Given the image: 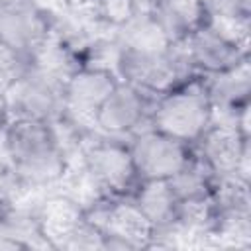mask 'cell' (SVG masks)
<instances>
[{"mask_svg": "<svg viewBox=\"0 0 251 251\" xmlns=\"http://www.w3.org/2000/svg\"><path fill=\"white\" fill-rule=\"evenodd\" d=\"M80 169L100 198H129L139 184L127 137L88 135L80 145Z\"/></svg>", "mask_w": 251, "mask_h": 251, "instance_id": "obj_3", "label": "cell"}, {"mask_svg": "<svg viewBox=\"0 0 251 251\" xmlns=\"http://www.w3.org/2000/svg\"><path fill=\"white\" fill-rule=\"evenodd\" d=\"M210 18H251V0H202Z\"/></svg>", "mask_w": 251, "mask_h": 251, "instance_id": "obj_19", "label": "cell"}, {"mask_svg": "<svg viewBox=\"0 0 251 251\" xmlns=\"http://www.w3.org/2000/svg\"><path fill=\"white\" fill-rule=\"evenodd\" d=\"M214 108L204 75H188L178 84L159 94L149 114V126L188 143H194L210 127Z\"/></svg>", "mask_w": 251, "mask_h": 251, "instance_id": "obj_2", "label": "cell"}, {"mask_svg": "<svg viewBox=\"0 0 251 251\" xmlns=\"http://www.w3.org/2000/svg\"><path fill=\"white\" fill-rule=\"evenodd\" d=\"M129 155L141 180H169L194 157V147L153 127L143 126L127 137Z\"/></svg>", "mask_w": 251, "mask_h": 251, "instance_id": "obj_7", "label": "cell"}, {"mask_svg": "<svg viewBox=\"0 0 251 251\" xmlns=\"http://www.w3.org/2000/svg\"><path fill=\"white\" fill-rule=\"evenodd\" d=\"M65 78L35 61L6 88L12 116L55 122L65 112Z\"/></svg>", "mask_w": 251, "mask_h": 251, "instance_id": "obj_6", "label": "cell"}, {"mask_svg": "<svg viewBox=\"0 0 251 251\" xmlns=\"http://www.w3.org/2000/svg\"><path fill=\"white\" fill-rule=\"evenodd\" d=\"M147 2H153V0H147Z\"/></svg>", "mask_w": 251, "mask_h": 251, "instance_id": "obj_22", "label": "cell"}, {"mask_svg": "<svg viewBox=\"0 0 251 251\" xmlns=\"http://www.w3.org/2000/svg\"><path fill=\"white\" fill-rule=\"evenodd\" d=\"M33 218L39 239H43L47 247L65 249L73 233L86 220V210L78 200L61 192L43 200L33 212Z\"/></svg>", "mask_w": 251, "mask_h": 251, "instance_id": "obj_13", "label": "cell"}, {"mask_svg": "<svg viewBox=\"0 0 251 251\" xmlns=\"http://www.w3.org/2000/svg\"><path fill=\"white\" fill-rule=\"evenodd\" d=\"M63 4H65L71 12H78V14H92V10L96 8L98 0H63Z\"/></svg>", "mask_w": 251, "mask_h": 251, "instance_id": "obj_21", "label": "cell"}, {"mask_svg": "<svg viewBox=\"0 0 251 251\" xmlns=\"http://www.w3.org/2000/svg\"><path fill=\"white\" fill-rule=\"evenodd\" d=\"M114 71L120 80H126L153 96L167 92L188 75H194L184 65L176 45L169 49H135L118 45Z\"/></svg>", "mask_w": 251, "mask_h": 251, "instance_id": "obj_4", "label": "cell"}, {"mask_svg": "<svg viewBox=\"0 0 251 251\" xmlns=\"http://www.w3.org/2000/svg\"><path fill=\"white\" fill-rule=\"evenodd\" d=\"M204 80L214 112L235 118L239 116L241 110L249 108V96H251L249 59L241 61L229 71L218 75H206Z\"/></svg>", "mask_w": 251, "mask_h": 251, "instance_id": "obj_14", "label": "cell"}, {"mask_svg": "<svg viewBox=\"0 0 251 251\" xmlns=\"http://www.w3.org/2000/svg\"><path fill=\"white\" fill-rule=\"evenodd\" d=\"M194 151L218 176L237 173L249 178V135L235 124L212 120Z\"/></svg>", "mask_w": 251, "mask_h": 251, "instance_id": "obj_12", "label": "cell"}, {"mask_svg": "<svg viewBox=\"0 0 251 251\" xmlns=\"http://www.w3.org/2000/svg\"><path fill=\"white\" fill-rule=\"evenodd\" d=\"M149 8L173 45L208 22L202 0H153Z\"/></svg>", "mask_w": 251, "mask_h": 251, "instance_id": "obj_16", "label": "cell"}, {"mask_svg": "<svg viewBox=\"0 0 251 251\" xmlns=\"http://www.w3.org/2000/svg\"><path fill=\"white\" fill-rule=\"evenodd\" d=\"M129 198L151 222L155 231L178 227L180 202L173 194L167 180H141Z\"/></svg>", "mask_w": 251, "mask_h": 251, "instance_id": "obj_15", "label": "cell"}, {"mask_svg": "<svg viewBox=\"0 0 251 251\" xmlns=\"http://www.w3.org/2000/svg\"><path fill=\"white\" fill-rule=\"evenodd\" d=\"M216 178H218V175L194 151V157L188 161V165L182 167L167 182H169L173 194L176 196V200L180 204H184V202H198V200L212 198Z\"/></svg>", "mask_w": 251, "mask_h": 251, "instance_id": "obj_17", "label": "cell"}, {"mask_svg": "<svg viewBox=\"0 0 251 251\" xmlns=\"http://www.w3.org/2000/svg\"><path fill=\"white\" fill-rule=\"evenodd\" d=\"M118 75L110 67L82 63L71 71L63 84L65 96V116L82 126L84 129H94V114L106 96L118 84Z\"/></svg>", "mask_w": 251, "mask_h": 251, "instance_id": "obj_9", "label": "cell"}, {"mask_svg": "<svg viewBox=\"0 0 251 251\" xmlns=\"http://www.w3.org/2000/svg\"><path fill=\"white\" fill-rule=\"evenodd\" d=\"M31 63L33 57L0 41V88L6 90Z\"/></svg>", "mask_w": 251, "mask_h": 251, "instance_id": "obj_18", "label": "cell"}, {"mask_svg": "<svg viewBox=\"0 0 251 251\" xmlns=\"http://www.w3.org/2000/svg\"><path fill=\"white\" fill-rule=\"evenodd\" d=\"M4 157L27 188H49L63 182L71 159L51 122L12 118L2 131Z\"/></svg>", "mask_w": 251, "mask_h": 251, "instance_id": "obj_1", "label": "cell"}, {"mask_svg": "<svg viewBox=\"0 0 251 251\" xmlns=\"http://www.w3.org/2000/svg\"><path fill=\"white\" fill-rule=\"evenodd\" d=\"M175 45L188 71L204 76L229 71L241 61L249 59V49L226 37L210 22L196 27Z\"/></svg>", "mask_w": 251, "mask_h": 251, "instance_id": "obj_10", "label": "cell"}, {"mask_svg": "<svg viewBox=\"0 0 251 251\" xmlns=\"http://www.w3.org/2000/svg\"><path fill=\"white\" fill-rule=\"evenodd\" d=\"M84 210L86 218L102 231V249H151L155 227L131 198H98Z\"/></svg>", "mask_w": 251, "mask_h": 251, "instance_id": "obj_5", "label": "cell"}, {"mask_svg": "<svg viewBox=\"0 0 251 251\" xmlns=\"http://www.w3.org/2000/svg\"><path fill=\"white\" fill-rule=\"evenodd\" d=\"M157 96L118 80L114 90L98 106L94 114V129L102 135L129 137L143 126H149V114Z\"/></svg>", "mask_w": 251, "mask_h": 251, "instance_id": "obj_11", "label": "cell"}, {"mask_svg": "<svg viewBox=\"0 0 251 251\" xmlns=\"http://www.w3.org/2000/svg\"><path fill=\"white\" fill-rule=\"evenodd\" d=\"M57 18L35 0H0V41L35 57L55 35Z\"/></svg>", "mask_w": 251, "mask_h": 251, "instance_id": "obj_8", "label": "cell"}, {"mask_svg": "<svg viewBox=\"0 0 251 251\" xmlns=\"http://www.w3.org/2000/svg\"><path fill=\"white\" fill-rule=\"evenodd\" d=\"M12 108H10V100H8V94L6 90L0 88V137H2V131L6 129V126L12 122Z\"/></svg>", "mask_w": 251, "mask_h": 251, "instance_id": "obj_20", "label": "cell"}]
</instances>
